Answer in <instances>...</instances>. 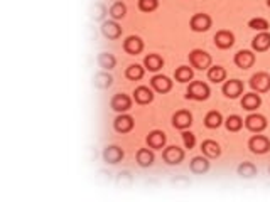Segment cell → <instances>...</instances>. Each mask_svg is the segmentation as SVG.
<instances>
[{
	"label": "cell",
	"instance_id": "25",
	"mask_svg": "<svg viewBox=\"0 0 270 202\" xmlns=\"http://www.w3.org/2000/svg\"><path fill=\"white\" fill-rule=\"evenodd\" d=\"M144 66H146L147 71H152V73H157V71H161L164 68V59L162 56L159 54H149L146 56V59H144Z\"/></svg>",
	"mask_w": 270,
	"mask_h": 202
},
{
	"label": "cell",
	"instance_id": "31",
	"mask_svg": "<svg viewBox=\"0 0 270 202\" xmlns=\"http://www.w3.org/2000/svg\"><path fill=\"white\" fill-rule=\"evenodd\" d=\"M98 64H100V68H102V69L110 71V69H113L115 66H117V58H115L113 54H110V53H102L98 56Z\"/></svg>",
	"mask_w": 270,
	"mask_h": 202
},
{
	"label": "cell",
	"instance_id": "21",
	"mask_svg": "<svg viewBox=\"0 0 270 202\" xmlns=\"http://www.w3.org/2000/svg\"><path fill=\"white\" fill-rule=\"evenodd\" d=\"M252 49L257 50V53H265L267 49H270V34L267 30L265 32H258L252 39Z\"/></svg>",
	"mask_w": 270,
	"mask_h": 202
},
{
	"label": "cell",
	"instance_id": "3",
	"mask_svg": "<svg viewBox=\"0 0 270 202\" xmlns=\"http://www.w3.org/2000/svg\"><path fill=\"white\" fill-rule=\"evenodd\" d=\"M211 25H213L211 15H208L204 12L194 14L191 20H189V27H191L193 32H206V30L211 29Z\"/></svg>",
	"mask_w": 270,
	"mask_h": 202
},
{
	"label": "cell",
	"instance_id": "13",
	"mask_svg": "<svg viewBox=\"0 0 270 202\" xmlns=\"http://www.w3.org/2000/svg\"><path fill=\"white\" fill-rule=\"evenodd\" d=\"M223 94L227 96L230 99H237L240 94L243 93V81L240 79H230V81H224L223 83Z\"/></svg>",
	"mask_w": 270,
	"mask_h": 202
},
{
	"label": "cell",
	"instance_id": "5",
	"mask_svg": "<svg viewBox=\"0 0 270 202\" xmlns=\"http://www.w3.org/2000/svg\"><path fill=\"white\" fill-rule=\"evenodd\" d=\"M132 105H133V99L125 93L113 94L112 99H110V106H112V110L117 111V113H127V111L132 110Z\"/></svg>",
	"mask_w": 270,
	"mask_h": 202
},
{
	"label": "cell",
	"instance_id": "4",
	"mask_svg": "<svg viewBox=\"0 0 270 202\" xmlns=\"http://www.w3.org/2000/svg\"><path fill=\"white\" fill-rule=\"evenodd\" d=\"M250 88H252L255 93H267V91H270V74L265 73V71L255 73L252 78H250Z\"/></svg>",
	"mask_w": 270,
	"mask_h": 202
},
{
	"label": "cell",
	"instance_id": "7",
	"mask_svg": "<svg viewBox=\"0 0 270 202\" xmlns=\"http://www.w3.org/2000/svg\"><path fill=\"white\" fill-rule=\"evenodd\" d=\"M162 159L167 165H179L184 160V150L177 145H169L162 152Z\"/></svg>",
	"mask_w": 270,
	"mask_h": 202
},
{
	"label": "cell",
	"instance_id": "18",
	"mask_svg": "<svg viewBox=\"0 0 270 202\" xmlns=\"http://www.w3.org/2000/svg\"><path fill=\"white\" fill-rule=\"evenodd\" d=\"M133 99L139 105H149L154 101V89L149 86H137L133 89Z\"/></svg>",
	"mask_w": 270,
	"mask_h": 202
},
{
	"label": "cell",
	"instance_id": "35",
	"mask_svg": "<svg viewBox=\"0 0 270 202\" xmlns=\"http://www.w3.org/2000/svg\"><path fill=\"white\" fill-rule=\"evenodd\" d=\"M159 7V0H139V10L146 14L154 12Z\"/></svg>",
	"mask_w": 270,
	"mask_h": 202
},
{
	"label": "cell",
	"instance_id": "23",
	"mask_svg": "<svg viewBox=\"0 0 270 202\" xmlns=\"http://www.w3.org/2000/svg\"><path fill=\"white\" fill-rule=\"evenodd\" d=\"M189 169H191L193 174H206L209 170V160L206 155H199V157H194L191 160V164H189Z\"/></svg>",
	"mask_w": 270,
	"mask_h": 202
},
{
	"label": "cell",
	"instance_id": "37",
	"mask_svg": "<svg viewBox=\"0 0 270 202\" xmlns=\"http://www.w3.org/2000/svg\"><path fill=\"white\" fill-rule=\"evenodd\" d=\"M267 5H268V7H270V0H267Z\"/></svg>",
	"mask_w": 270,
	"mask_h": 202
},
{
	"label": "cell",
	"instance_id": "20",
	"mask_svg": "<svg viewBox=\"0 0 270 202\" xmlns=\"http://www.w3.org/2000/svg\"><path fill=\"white\" fill-rule=\"evenodd\" d=\"M102 32L107 39H118L120 35H122V27H120V24L117 22V20H107V22L102 24Z\"/></svg>",
	"mask_w": 270,
	"mask_h": 202
},
{
	"label": "cell",
	"instance_id": "33",
	"mask_svg": "<svg viewBox=\"0 0 270 202\" xmlns=\"http://www.w3.org/2000/svg\"><path fill=\"white\" fill-rule=\"evenodd\" d=\"M245 123V120L238 115H230L227 120H224V126H227L228 131H240Z\"/></svg>",
	"mask_w": 270,
	"mask_h": 202
},
{
	"label": "cell",
	"instance_id": "15",
	"mask_svg": "<svg viewBox=\"0 0 270 202\" xmlns=\"http://www.w3.org/2000/svg\"><path fill=\"white\" fill-rule=\"evenodd\" d=\"M146 141H147V146H151L152 150H162L164 146H166L167 136L162 130H152L151 133L147 135Z\"/></svg>",
	"mask_w": 270,
	"mask_h": 202
},
{
	"label": "cell",
	"instance_id": "26",
	"mask_svg": "<svg viewBox=\"0 0 270 202\" xmlns=\"http://www.w3.org/2000/svg\"><path fill=\"white\" fill-rule=\"evenodd\" d=\"M156 160V155H154L152 148H139L137 150V164L141 167H151Z\"/></svg>",
	"mask_w": 270,
	"mask_h": 202
},
{
	"label": "cell",
	"instance_id": "10",
	"mask_svg": "<svg viewBox=\"0 0 270 202\" xmlns=\"http://www.w3.org/2000/svg\"><path fill=\"white\" fill-rule=\"evenodd\" d=\"M255 61H257V58H255V54L252 53V50H248V49H242V50H238L237 54H235V58H233V63L237 68L240 69H250L252 66L255 64Z\"/></svg>",
	"mask_w": 270,
	"mask_h": 202
},
{
	"label": "cell",
	"instance_id": "27",
	"mask_svg": "<svg viewBox=\"0 0 270 202\" xmlns=\"http://www.w3.org/2000/svg\"><path fill=\"white\" fill-rule=\"evenodd\" d=\"M146 74V66L142 64H130L127 69H125V78L130 81H141Z\"/></svg>",
	"mask_w": 270,
	"mask_h": 202
},
{
	"label": "cell",
	"instance_id": "24",
	"mask_svg": "<svg viewBox=\"0 0 270 202\" xmlns=\"http://www.w3.org/2000/svg\"><path fill=\"white\" fill-rule=\"evenodd\" d=\"M223 123H224V121H223V115L219 113V111H216V110L208 111L206 116H204V126H206V128H209V130H216Z\"/></svg>",
	"mask_w": 270,
	"mask_h": 202
},
{
	"label": "cell",
	"instance_id": "16",
	"mask_svg": "<svg viewBox=\"0 0 270 202\" xmlns=\"http://www.w3.org/2000/svg\"><path fill=\"white\" fill-rule=\"evenodd\" d=\"M123 50L130 56H137L144 50V40L139 35H128L123 40Z\"/></svg>",
	"mask_w": 270,
	"mask_h": 202
},
{
	"label": "cell",
	"instance_id": "6",
	"mask_svg": "<svg viewBox=\"0 0 270 202\" xmlns=\"http://www.w3.org/2000/svg\"><path fill=\"white\" fill-rule=\"evenodd\" d=\"M248 148L255 155H263L270 150V140L265 135H253L248 140Z\"/></svg>",
	"mask_w": 270,
	"mask_h": 202
},
{
	"label": "cell",
	"instance_id": "28",
	"mask_svg": "<svg viewBox=\"0 0 270 202\" xmlns=\"http://www.w3.org/2000/svg\"><path fill=\"white\" fill-rule=\"evenodd\" d=\"M208 79L211 83H223V81H227V69L223 66H209Z\"/></svg>",
	"mask_w": 270,
	"mask_h": 202
},
{
	"label": "cell",
	"instance_id": "19",
	"mask_svg": "<svg viewBox=\"0 0 270 202\" xmlns=\"http://www.w3.org/2000/svg\"><path fill=\"white\" fill-rule=\"evenodd\" d=\"M240 105H242L243 110L247 111H255L260 108V105H262V98H260L258 93H255V91H252V93H247L243 94L242 101H240Z\"/></svg>",
	"mask_w": 270,
	"mask_h": 202
},
{
	"label": "cell",
	"instance_id": "29",
	"mask_svg": "<svg viewBox=\"0 0 270 202\" xmlns=\"http://www.w3.org/2000/svg\"><path fill=\"white\" fill-rule=\"evenodd\" d=\"M174 78H176L177 83H189L194 78V71L189 66H179V68L174 71Z\"/></svg>",
	"mask_w": 270,
	"mask_h": 202
},
{
	"label": "cell",
	"instance_id": "34",
	"mask_svg": "<svg viewBox=\"0 0 270 202\" xmlns=\"http://www.w3.org/2000/svg\"><path fill=\"white\" fill-rule=\"evenodd\" d=\"M248 27L253 29V30H258V32H265V30H268L270 24L267 19L263 17H255V19H250L248 20Z\"/></svg>",
	"mask_w": 270,
	"mask_h": 202
},
{
	"label": "cell",
	"instance_id": "1",
	"mask_svg": "<svg viewBox=\"0 0 270 202\" xmlns=\"http://www.w3.org/2000/svg\"><path fill=\"white\" fill-rule=\"evenodd\" d=\"M209 94H211V89L204 81H191L186 89V98L193 101H206Z\"/></svg>",
	"mask_w": 270,
	"mask_h": 202
},
{
	"label": "cell",
	"instance_id": "12",
	"mask_svg": "<svg viewBox=\"0 0 270 202\" xmlns=\"http://www.w3.org/2000/svg\"><path fill=\"white\" fill-rule=\"evenodd\" d=\"M213 40H214V45H216L218 49H230V47H233V44H235V34L232 32V30L221 29L214 34Z\"/></svg>",
	"mask_w": 270,
	"mask_h": 202
},
{
	"label": "cell",
	"instance_id": "14",
	"mask_svg": "<svg viewBox=\"0 0 270 202\" xmlns=\"http://www.w3.org/2000/svg\"><path fill=\"white\" fill-rule=\"evenodd\" d=\"M151 88L156 91V93L166 94L172 89V81L171 78H167V76H164V74H156L151 79Z\"/></svg>",
	"mask_w": 270,
	"mask_h": 202
},
{
	"label": "cell",
	"instance_id": "9",
	"mask_svg": "<svg viewBox=\"0 0 270 202\" xmlns=\"http://www.w3.org/2000/svg\"><path fill=\"white\" fill-rule=\"evenodd\" d=\"M171 121L176 130H188V128H191V125H193V115H191V111H188V110H179L172 115Z\"/></svg>",
	"mask_w": 270,
	"mask_h": 202
},
{
	"label": "cell",
	"instance_id": "2",
	"mask_svg": "<svg viewBox=\"0 0 270 202\" xmlns=\"http://www.w3.org/2000/svg\"><path fill=\"white\" fill-rule=\"evenodd\" d=\"M188 59H189V64H191L194 69H199V71L209 69V66L213 63L211 54H208L206 50H203V49H193L191 53H189Z\"/></svg>",
	"mask_w": 270,
	"mask_h": 202
},
{
	"label": "cell",
	"instance_id": "38",
	"mask_svg": "<svg viewBox=\"0 0 270 202\" xmlns=\"http://www.w3.org/2000/svg\"><path fill=\"white\" fill-rule=\"evenodd\" d=\"M268 174H270V167H268Z\"/></svg>",
	"mask_w": 270,
	"mask_h": 202
},
{
	"label": "cell",
	"instance_id": "8",
	"mask_svg": "<svg viewBox=\"0 0 270 202\" xmlns=\"http://www.w3.org/2000/svg\"><path fill=\"white\" fill-rule=\"evenodd\" d=\"M245 126L247 130H250L252 133H260L267 128V118L260 113H250L247 118H245Z\"/></svg>",
	"mask_w": 270,
	"mask_h": 202
},
{
	"label": "cell",
	"instance_id": "32",
	"mask_svg": "<svg viewBox=\"0 0 270 202\" xmlns=\"http://www.w3.org/2000/svg\"><path fill=\"white\" fill-rule=\"evenodd\" d=\"M237 172L240 177H245V179H250V177L257 175V167H255L252 162H242L237 167Z\"/></svg>",
	"mask_w": 270,
	"mask_h": 202
},
{
	"label": "cell",
	"instance_id": "30",
	"mask_svg": "<svg viewBox=\"0 0 270 202\" xmlns=\"http://www.w3.org/2000/svg\"><path fill=\"white\" fill-rule=\"evenodd\" d=\"M125 15H127V5L123 2H113L112 7H110V17L113 20H122L125 19Z\"/></svg>",
	"mask_w": 270,
	"mask_h": 202
},
{
	"label": "cell",
	"instance_id": "22",
	"mask_svg": "<svg viewBox=\"0 0 270 202\" xmlns=\"http://www.w3.org/2000/svg\"><path fill=\"white\" fill-rule=\"evenodd\" d=\"M201 152H203V155L208 157V159H218V157L221 155V146H219L218 141L208 138L201 143Z\"/></svg>",
	"mask_w": 270,
	"mask_h": 202
},
{
	"label": "cell",
	"instance_id": "17",
	"mask_svg": "<svg viewBox=\"0 0 270 202\" xmlns=\"http://www.w3.org/2000/svg\"><path fill=\"white\" fill-rule=\"evenodd\" d=\"M123 157H125L123 150L120 148L118 145H108L107 148L103 150V160L110 165H115V164H118V162H122Z\"/></svg>",
	"mask_w": 270,
	"mask_h": 202
},
{
	"label": "cell",
	"instance_id": "11",
	"mask_svg": "<svg viewBox=\"0 0 270 202\" xmlns=\"http://www.w3.org/2000/svg\"><path fill=\"white\" fill-rule=\"evenodd\" d=\"M135 126V120L128 113H118L113 120V128L118 133H130Z\"/></svg>",
	"mask_w": 270,
	"mask_h": 202
},
{
	"label": "cell",
	"instance_id": "36",
	"mask_svg": "<svg viewBox=\"0 0 270 202\" xmlns=\"http://www.w3.org/2000/svg\"><path fill=\"white\" fill-rule=\"evenodd\" d=\"M183 143L186 148H194V145H196V135L193 133V131H188V130H183Z\"/></svg>",
	"mask_w": 270,
	"mask_h": 202
}]
</instances>
